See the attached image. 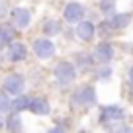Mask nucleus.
Here are the masks:
<instances>
[{"label": "nucleus", "mask_w": 133, "mask_h": 133, "mask_svg": "<svg viewBox=\"0 0 133 133\" xmlns=\"http://www.w3.org/2000/svg\"><path fill=\"white\" fill-rule=\"evenodd\" d=\"M94 102H96V92H94L92 86H84L80 90H76L71 98V104L75 108L76 106H92Z\"/></svg>", "instance_id": "obj_2"}, {"label": "nucleus", "mask_w": 133, "mask_h": 133, "mask_svg": "<svg viewBox=\"0 0 133 133\" xmlns=\"http://www.w3.org/2000/svg\"><path fill=\"white\" fill-rule=\"evenodd\" d=\"M14 37H16L14 25H10V24H2L0 25V49H2L6 43H12Z\"/></svg>", "instance_id": "obj_13"}, {"label": "nucleus", "mask_w": 133, "mask_h": 133, "mask_svg": "<svg viewBox=\"0 0 133 133\" xmlns=\"http://www.w3.org/2000/svg\"><path fill=\"white\" fill-rule=\"evenodd\" d=\"M75 76H76V69L71 65V63L63 61V63H59V65L55 66V78H57V82L69 84V82L75 80Z\"/></svg>", "instance_id": "obj_3"}, {"label": "nucleus", "mask_w": 133, "mask_h": 133, "mask_svg": "<svg viewBox=\"0 0 133 133\" xmlns=\"http://www.w3.org/2000/svg\"><path fill=\"white\" fill-rule=\"evenodd\" d=\"M59 31H61V24L57 20H47L43 24V33L45 35H57Z\"/></svg>", "instance_id": "obj_15"}, {"label": "nucleus", "mask_w": 133, "mask_h": 133, "mask_svg": "<svg viewBox=\"0 0 133 133\" xmlns=\"http://www.w3.org/2000/svg\"><path fill=\"white\" fill-rule=\"evenodd\" d=\"M6 129H10V131H20L22 129V119H20V116H18V112L12 114V116L6 119Z\"/></svg>", "instance_id": "obj_16"}, {"label": "nucleus", "mask_w": 133, "mask_h": 133, "mask_svg": "<svg viewBox=\"0 0 133 133\" xmlns=\"http://www.w3.org/2000/svg\"><path fill=\"white\" fill-rule=\"evenodd\" d=\"M4 123H6V121H4V117H2V112H0V129L4 127Z\"/></svg>", "instance_id": "obj_21"}, {"label": "nucleus", "mask_w": 133, "mask_h": 133, "mask_svg": "<svg viewBox=\"0 0 133 133\" xmlns=\"http://www.w3.org/2000/svg\"><path fill=\"white\" fill-rule=\"evenodd\" d=\"M25 55H28V49H25L24 43H20V41H12V43H10V47H8V59L12 63L24 61Z\"/></svg>", "instance_id": "obj_9"}, {"label": "nucleus", "mask_w": 133, "mask_h": 133, "mask_svg": "<svg viewBox=\"0 0 133 133\" xmlns=\"http://www.w3.org/2000/svg\"><path fill=\"white\" fill-rule=\"evenodd\" d=\"M129 82H131V86H133V66H131V71H129Z\"/></svg>", "instance_id": "obj_22"}, {"label": "nucleus", "mask_w": 133, "mask_h": 133, "mask_svg": "<svg viewBox=\"0 0 133 133\" xmlns=\"http://www.w3.org/2000/svg\"><path fill=\"white\" fill-rule=\"evenodd\" d=\"M125 119V112L119 106H106L100 112V123L104 125H112V123H119Z\"/></svg>", "instance_id": "obj_1"}, {"label": "nucleus", "mask_w": 133, "mask_h": 133, "mask_svg": "<svg viewBox=\"0 0 133 133\" xmlns=\"http://www.w3.org/2000/svg\"><path fill=\"white\" fill-rule=\"evenodd\" d=\"M65 20L71 22V24H78L80 20L84 18V8L78 4V2H71V4L65 6Z\"/></svg>", "instance_id": "obj_7"}, {"label": "nucleus", "mask_w": 133, "mask_h": 133, "mask_svg": "<svg viewBox=\"0 0 133 133\" xmlns=\"http://www.w3.org/2000/svg\"><path fill=\"white\" fill-rule=\"evenodd\" d=\"M29 102H31V98H28V96H24V94H18L16 96V100L12 102V110L14 112H24V110H29Z\"/></svg>", "instance_id": "obj_14"}, {"label": "nucleus", "mask_w": 133, "mask_h": 133, "mask_svg": "<svg viewBox=\"0 0 133 133\" xmlns=\"http://www.w3.org/2000/svg\"><path fill=\"white\" fill-rule=\"evenodd\" d=\"M94 33H96V29H94V24H92V22H82L80 20L78 24H76V35H78L82 41H90V39L94 37Z\"/></svg>", "instance_id": "obj_10"}, {"label": "nucleus", "mask_w": 133, "mask_h": 133, "mask_svg": "<svg viewBox=\"0 0 133 133\" xmlns=\"http://www.w3.org/2000/svg\"><path fill=\"white\" fill-rule=\"evenodd\" d=\"M8 110H12V100L8 98V92H0V112L4 114L8 112Z\"/></svg>", "instance_id": "obj_18"}, {"label": "nucleus", "mask_w": 133, "mask_h": 133, "mask_svg": "<svg viewBox=\"0 0 133 133\" xmlns=\"http://www.w3.org/2000/svg\"><path fill=\"white\" fill-rule=\"evenodd\" d=\"M33 53L37 55V59H43V61L51 59L55 55L53 41H51V39H35V41H33Z\"/></svg>", "instance_id": "obj_5"}, {"label": "nucleus", "mask_w": 133, "mask_h": 133, "mask_svg": "<svg viewBox=\"0 0 133 133\" xmlns=\"http://www.w3.org/2000/svg\"><path fill=\"white\" fill-rule=\"evenodd\" d=\"M100 10L106 16H114L116 14V0H102L100 2Z\"/></svg>", "instance_id": "obj_17"}, {"label": "nucleus", "mask_w": 133, "mask_h": 133, "mask_svg": "<svg viewBox=\"0 0 133 133\" xmlns=\"http://www.w3.org/2000/svg\"><path fill=\"white\" fill-rule=\"evenodd\" d=\"M110 75H112L110 69H102V71H100V78H110Z\"/></svg>", "instance_id": "obj_19"}, {"label": "nucleus", "mask_w": 133, "mask_h": 133, "mask_svg": "<svg viewBox=\"0 0 133 133\" xmlns=\"http://www.w3.org/2000/svg\"><path fill=\"white\" fill-rule=\"evenodd\" d=\"M4 90L8 92V94H12V96H18V94H22L24 92V86H25V80H24V76L22 75H18V72H12V75H8L4 78Z\"/></svg>", "instance_id": "obj_4"}, {"label": "nucleus", "mask_w": 133, "mask_h": 133, "mask_svg": "<svg viewBox=\"0 0 133 133\" xmlns=\"http://www.w3.org/2000/svg\"><path fill=\"white\" fill-rule=\"evenodd\" d=\"M29 112H33L35 116H47V114L51 112L49 102L43 100V98H31V102H29Z\"/></svg>", "instance_id": "obj_11"}, {"label": "nucleus", "mask_w": 133, "mask_h": 133, "mask_svg": "<svg viewBox=\"0 0 133 133\" xmlns=\"http://www.w3.org/2000/svg\"><path fill=\"white\" fill-rule=\"evenodd\" d=\"M29 22H31V14H29V10L25 8H14L12 10V24L16 25V28L24 29L29 25Z\"/></svg>", "instance_id": "obj_8"}, {"label": "nucleus", "mask_w": 133, "mask_h": 133, "mask_svg": "<svg viewBox=\"0 0 133 133\" xmlns=\"http://www.w3.org/2000/svg\"><path fill=\"white\" fill-rule=\"evenodd\" d=\"M106 24H108L110 28H114V29H123V28H127V25L131 24V16H129V14H114V16H110V20L106 22Z\"/></svg>", "instance_id": "obj_12"}, {"label": "nucleus", "mask_w": 133, "mask_h": 133, "mask_svg": "<svg viewBox=\"0 0 133 133\" xmlns=\"http://www.w3.org/2000/svg\"><path fill=\"white\" fill-rule=\"evenodd\" d=\"M114 45L112 43H108V41H104V43H98L96 45V49H94V61H98V63H102V65H106V63H110L114 59Z\"/></svg>", "instance_id": "obj_6"}, {"label": "nucleus", "mask_w": 133, "mask_h": 133, "mask_svg": "<svg viewBox=\"0 0 133 133\" xmlns=\"http://www.w3.org/2000/svg\"><path fill=\"white\" fill-rule=\"evenodd\" d=\"M4 14H6V4L0 0V18H4Z\"/></svg>", "instance_id": "obj_20"}]
</instances>
